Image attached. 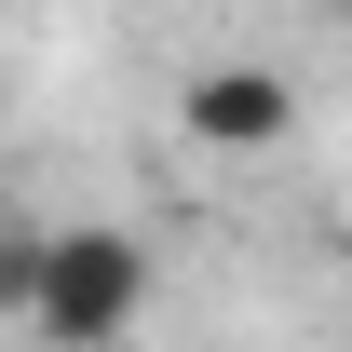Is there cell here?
Returning <instances> with one entry per match:
<instances>
[{"label":"cell","mask_w":352,"mask_h":352,"mask_svg":"<svg viewBox=\"0 0 352 352\" xmlns=\"http://www.w3.org/2000/svg\"><path fill=\"white\" fill-rule=\"evenodd\" d=\"M149 285H163L149 230H122V217H68V230H41V298H28V339H54V352H109V339H135Z\"/></svg>","instance_id":"1"},{"label":"cell","mask_w":352,"mask_h":352,"mask_svg":"<svg viewBox=\"0 0 352 352\" xmlns=\"http://www.w3.org/2000/svg\"><path fill=\"white\" fill-rule=\"evenodd\" d=\"M176 135H190L204 163H271V149L298 135V82L258 68V54H217V68L176 82Z\"/></svg>","instance_id":"2"},{"label":"cell","mask_w":352,"mask_h":352,"mask_svg":"<svg viewBox=\"0 0 352 352\" xmlns=\"http://www.w3.org/2000/svg\"><path fill=\"white\" fill-rule=\"evenodd\" d=\"M28 298H41V230H0V311L28 325Z\"/></svg>","instance_id":"3"},{"label":"cell","mask_w":352,"mask_h":352,"mask_svg":"<svg viewBox=\"0 0 352 352\" xmlns=\"http://www.w3.org/2000/svg\"><path fill=\"white\" fill-rule=\"evenodd\" d=\"M339 28H352V0H339Z\"/></svg>","instance_id":"4"}]
</instances>
